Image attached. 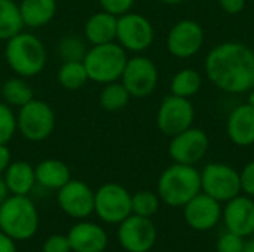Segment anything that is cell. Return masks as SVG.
<instances>
[{
    "label": "cell",
    "instance_id": "4fadbf2b",
    "mask_svg": "<svg viewBox=\"0 0 254 252\" xmlns=\"http://www.w3.org/2000/svg\"><path fill=\"white\" fill-rule=\"evenodd\" d=\"M158 68L147 56H134L127 61L122 83L134 98L149 97L158 85Z\"/></svg>",
    "mask_w": 254,
    "mask_h": 252
},
{
    "label": "cell",
    "instance_id": "e575fe53",
    "mask_svg": "<svg viewBox=\"0 0 254 252\" xmlns=\"http://www.w3.org/2000/svg\"><path fill=\"white\" fill-rule=\"evenodd\" d=\"M241 192L250 198H254V160L249 162L240 172Z\"/></svg>",
    "mask_w": 254,
    "mask_h": 252
},
{
    "label": "cell",
    "instance_id": "52a82bcc",
    "mask_svg": "<svg viewBox=\"0 0 254 252\" xmlns=\"http://www.w3.org/2000/svg\"><path fill=\"white\" fill-rule=\"evenodd\" d=\"M55 126V114L52 108L39 100H31L25 105L19 107L16 117V128L28 141L46 140Z\"/></svg>",
    "mask_w": 254,
    "mask_h": 252
},
{
    "label": "cell",
    "instance_id": "44dd1931",
    "mask_svg": "<svg viewBox=\"0 0 254 252\" xmlns=\"http://www.w3.org/2000/svg\"><path fill=\"white\" fill-rule=\"evenodd\" d=\"M4 183L9 193L27 196L36 184L34 168L22 160L10 162V165L4 171Z\"/></svg>",
    "mask_w": 254,
    "mask_h": 252
},
{
    "label": "cell",
    "instance_id": "8fae6325",
    "mask_svg": "<svg viewBox=\"0 0 254 252\" xmlns=\"http://www.w3.org/2000/svg\"><path fill=\"white\" fill-rule=\"evenodd\" d=\"M156 238V227L147 217L131 214L119 224L118 239L127 252H149L155 247Z\"/></svg>",
    "mask_w": 254,
    "mask_h": 252
},
{
    "label": "cell",
    "instance_id": "836d02e7",
    "mask_svg": "<svg viewBox=\"0 0 254 252\" xmlns=\"http://www.w3.org/2000/svg\"><path fill=\"white\" fill-rule=\"evenodd\" d=\"M135 0H100V4L103 9L115 16H121L132 7Z\"/></svg>",
    "mask_w": 254,
    "mask_h": 252
},
{
    "label": "cell",
    "instance_id": "d4e9b609",
    "mask_svg": "<svg viewBox=\"0 0 254 252\" xmlns=\"http://www.w3.org/2000/svg\"><path fill=\"white\" fill-rule=\"evenodd\" d=\"M202 77L193 68H183L177 71L171 80V94L183 98H190L196 95L201 89Z\"/></svg>",
    "mask_w": 254,
    "mask_h": 252
},
{
    "label": "cell",
    "instance_id": "d6986e66",
    "mask_svg": "<svg viewBox=\"0 0 254 252\" xmlns=\"http://www.w3.org/2000/svg\"><path fill=\"white\" fill-rule=\"evenodd\" d=\"M226 134L238 147H250L254 144V107L240 104L235 107L226 122Z\"/></svg>",
    "mask_w": 254,
    "mask_h": 252
},
{
    "label": "cell",
    "instance_id": "3957f363",
    "mask_svg": "<svg viewBox=\"0 0 254 252\" xmlns=\"http://www.w3.org/2000/svg\"><path fill=\"white\" fill-rule=\"evenodd\" d=\"M39 227V212L27 196L12 195L0 205V230L13 241L31 239Z\"/></svg>",
    "mask_w": 254,
    "mask_h": 252
},
{
    "label": "cell",
    "instance_id": "ac0fdd59",
    "mask_svg": "<svg viewBox=\"0 0 254 252\" xmlns=\"http://www.w3.org/2000/svg\"><path fill=\"white\" fill-rule=\"evenodd\" d=\"M67 239L71 252H103L107 248V233L95 223L74 224L68 230Z\"/></svg>",
    "mask_w": 254,
    "mask_h": 252
},
{
    "label": "cell",
    "instance_id": "7402d4cb",
    "mask_svg": "<svg viewBox=\"0 0 254 252\" xmlns=\"http://www.w3.org/2000/svg\"><path fill=\"white\" fill-rule=\"evenodd\" d=\"M34 172H36V183L51 190H60L65 183L71 180L68 166L57 159L42 160L34 168Z\"/></svg>",
    "mask_w": 254,
    "mask_h": 252
},
{
    "label": "cell",
    "instance_id": "ba28073f",
    "mask_svg": "<svg viewBox=\"0 0 254 252\" xmlns=\"http://www.w3.org/2000/svg\"><path fill=\"white\" fill-rule=\"evenodd\" d=\"M94 212L107 224H121L132 214L129 192L116 183H107L95 192Z\"/></svg>",
    "mask_w": 254,
    "mask_h": 252
},
{
    "label": "cell",
    "instance_id": "f1b7e54d",
    "mask_svg": "<svg viewBox=\"0 0 254 252\" xmlns=\"http://www.w3.org/2000/svg\"><path fill=\"white\" fill-rule=\"evenodd\" d=\"M159 203H161V199L158 193H153L149 190H141L131 196V209H132V214L135 215L150 218L152 215L158 212Z\"/></svg>",
    "mask_w": 254,
    "mask_h": 252
},
{
    "label": "cell",
    "instance_id": "30bf717a",
    "mask_svg": "<svg viewBox=\"0 0 254 252\" xmlns=\"http://www.w3.org/2000/svg\"><path fill=\"white\" fill-rule=\"evenodd\" d=\"M116 39L124 49L131 52H143L153 43L155 30L146 16L127 12L118 16Z\"/></svg>",
    "mask_w": 254,
    "mask_h": 252
},
{
    "label": "cell",
    "instance_id": "4dcf8cb0",
    "mask_svg": "<svg viewBox=\"0 0 254 252\" xmlns=\"http://www.w3.org/2000/svg\"><path fill=\"white\" fill-rule=\"evenodd\" d=\"M61 56L64 58V61H83L85 56V46L83 43L77 39V37H64L58 46Z\"/></svg>",
    "mask_w": 254,
    "mask_h": 252
},
{
    "label": "cell",
    "instance_id": "ffe728a7",
    "mask_svg": "<svg viewBox=\"0 0 254 252\" xmlns=\"http://www.w3.org/2000/svg\"><path fill=\"white\" fill-rule=\"evenodd\" d=\"M116 28H118V16L103 10V12L94 13L86 21L85 37L94 46L110 43L116 39Z\"/></svg>",
    "mask_w": 254,
    "mask_h": 252
},
{
    "label": "cell",
    "instance_id": "ab89813d",
    "mask_svg": "<svg viewBox=\"0 0 254 252\" xmlns=\"http://www.w3.org/2000/svg\"><path fill=\"white\" fill-rule=\"evenodd\" d=\"M243 252H254V239L246 241V245H244V251H243Z\"/></svg>",
    "mask_w": 254,
    "mask_h": 252
},
{
    "label": "cell",
    "instance_id": "cb8c5ba5",
    "mask_svg": "<svg viewBox=\"0 0 254 252\" xmlns=\"http://www.w3.org/2000/svg\"><path fill=\"white\" fill-rule=\"evenodd\" d=\"M24 27L19 6L12 0H0V40H9Z\"/></svg>",
    "mask_w": 254,
    "mask_h": 252
},
{
    "label": "cell",
    "instance_id": "1f68e13d",
    "mask_svg": "<svg viewBox=\"0 0 254 252\" xmlns=\"http://www.w3.org/2000/svg\"><path fill=\"white\" fill-rule=\"evenodd\" d=\"M246 245V238L226 230L216 244L217 252H243Z\"/></svg>",
    "mask_w": 254,
    "mask_h": 252
},
{
    "label": "cell",
    "instance_id": "f35d334b",
    "mask_svg": "<svg viewBox=\"0 0 254 252\" xmlns=\"http://www.w3.org/2000/svg\"><path fill=\"white\" fill-rule=\"evenodd\" d=\"M7 195H9L7 186H6L4 180H1V178H0V205L7 199Z\"/></svg>",
    "mask_w": 254,
    "mask_h": 252
},
{
    "label": "cell",
    "instance_id": "9a60e30c",
    "mask_svg": "<svg viewBox=\"0 0 254 252\" xmlns=\"http://www.w3.org/2000/svg\"><path fill=\"white\" fill-rule=\"evenodd\" d=\"M58 205L68 217L82 220L94 212L95 193L83 181L70 180L58 190Z\"/></svg>",
    "mask_w": 254,
    "mask_h": 252
},
{
    "label": "cell",
    "instance_id": "6da1fadb",
    "mask_svg": "<svg viewBox=\"0 0 254 252\" xmlns=\"http://www.w3.org/2000/svg\"><path fill=\"white\" fill-rule=\"evenodd\" d=\"M210 82L228 94H243L254 88V50L240 42L214 46L204 62Z\"/></svg>",
    "mask_w": 254,
    "mask_h": 252
},
{
    "label": "cell",
    "instance_id": "603a6c76",
    "mask_svg": "<svg viewBox=\"0 0 254 252\" xmlns=\"http://www.w3.org/2000/svg\"><path fill=\"white\" fill-rule=\"evenodd\" d=\"M19 12L24 25L39 28L54 18L57 12V0H22Z\"/></svg>",
    "mask_w": 254,
    "mask_h": 252
},
{
    "label": "cell",
    "instance_id": "b9f144b4",
    "mask_svg": "<svg viewBox=\"0 0 254 252\" xmlns=\"http://www.w3.org/2000/svg\"><path fill=\"white\" fill-rule=\"evenodd\" d=\"M252 92H250V95H249V101H247V104L249 105H252V107H254V88L253 89H250Z\"/></svg>",
    "mask_w": 254,
    "mask_h": 252
},
{
    "label": "cell",
    "instance_id": "d590c367",
    "mask_svg": "<svg viewBox=\"0 0 254 252\" xmlns=\"http://www.w3.org/2000/svg\"><path fill=\"white\" fill-rule=\"evenodd\" d=\"M246 1H247V0H219L220 7H222L226 13H229V15H237V13H240L241 10H244Z\"/></svg>",
    "mask_w": 254,
    "mask_h": 252
},
{
    "label": "cell",
    "instance_id": "60d3db41",
    "mask_svg": "<svg viewBox=\"0 0 254 252\" xmlns=\"http://www.w3.org/2000/svg\"><path fill=\"white\" fill-rule=\"evenodd\" d=\"M162 3H165V4H180V3H183L185 0H161Z\"/></svg>",
    "mask_w": 254,
    "mask_h": 252
},
{
    "label": "cell",
    "instance_id": "7a4b0ae2",
    "mask_svg": "<svg viewBox=\"0 0 254 252\" xmlns=\"http://www.w3.org/2000/svg\"><path fill=\"white\" fill-rule=\"evenodd\" d=\"M198 193H201V172L192 165L173 163L158 180V196L168 206L183 208Z\"/></svg>",
    "mask_w": 254,
    "mask_h": 252
},
{
    "label": "cell",
    "instance_id": "4316f807",
    "mask_svg": "<svg viewBox=\"0 0 254 252\" xmlns=\"http://www.w3.org/2000/svg\"><path fill=\"white\" fill-rule=\"evenodd\" d=\"M129 98L131 95L124 86V83L122 82L119 83L116 80V82L107 83L103 88L101 95H100V104L107 111H119L128 104Z\"/></svg>",
    "mask_w": 254,
    "mask_h": 252
},
{
    "label": "cell",
    "instance_id": "d6a6232c",
    "mask_svg": "<svg viewBox=\"0 0 254 252\" xmlns=\"http://www.w3.org/2000/svg\"><path fill=\"white\" fill-rule=\"evenodd\" d=\"M42 252H71V248H70L67 236L52 235L45 241L42 247Z\"/></svg>",
    "mask_w": 254,
    "mask_h": 252
},
{
    "label": "cell",
    "instance_id": "5b68a950",
    "mask_svg": "<svg viewBox=\"0 0 254 252\" xmlns=\"http://www.w3.org/2000/svg\"><path fill=\"white\" fill-rule=\"evenodd\" d=\"M127 61L128 56L125 49L115 42L95 45L83 56V65L89 80L104 85L122 77Z\"/></svg>",
    "mask_w": 254,
    "mask_h": 252
},
{
    "label": "cell",
    "instance_id": "8d00e7d4",
    "mask_svg": "<svg viewBox=\"0 0 254 252\" xmlns=\"http://www.w3.org/2000/svg\"><path fill=\"white\" fill-rule=\"evenodd\" d=\"M0 252H16L15 241L0 230Z\"/></svg>",
    "mask_w": 254,
    "mask_h": 252
},
{
    "label": "cell",
    "instance_id": "9c48e42d",
    "mask_svg": "<svg viewBox=\"0 0 254 252\" xmlns=\"http://www.w3.org/2000/svg\"><path fill=\"white\" fill-rule=\"evenodd\" d=\"M195 120V108L189 98L170 95L165 97L156 114L159 131L168 137H174L192 126Z\"/></svg>",
    "mask_w": 254,
    "mask_h": 252
},
{
    "label": "cell",
    "instance_id": "7c38bea8",
    "mask_svg": "<svg viewBox=\"0 0 254 252\" xmlns=\"http://www.w3.org/2000/svg\"><path fill=\"white\" fill-rule=\"evenodd\" d=\"M210 149L208 135L199 128H189L174 137H171V143L168 146L170 157L174 163L192 165L195 166L201 162Z\"/></svg>",
    "mask_w": 254,
    "mask_h": 252
},
{
    "label": "cell",
    "instance_id": "83f0119b",
    "mask_svg": "<svg viewBox=\"0 0 254 252\" xmlns=\"http://www.w3.org/2000/svg\"><path fill=\"white\" fill-rule=\"evenodd\" d=\"M1 95L9 105L22 107L33 100L31 88L21 79H9L1 88Z\"/></svg>",
    "mask_w": 254,
    "mask_h": 252
},
{
    "label": "cell",
    "instance_id": "277c9868",
    "mask_svg": "<svg viewBox=\"0 0 254 252\" xmlns=\"http://www.w3.org/2000/svg\"><path fill=\"white\" fill-rule=\"evenodd\" d=\"M6 61L9 67L22 77L39 74L46 64V49L33 34L18 33L6 45Z\"/></svg>",
    "mask_w": 254,
    "mask_h": 252
},
{
    "label": "cell",
    "instance_id": "e0dca14e",
    "mask_svg": "<svg viewBox=\"0 0 254 252\" xmlns=\"http://www.w3.org/2000/svg\"><path fill=\"white\" fill-rule=\"evenodd\" d=\"M226 230L249 238L254 233V201L247 195H238L228 201L222 209Z\"/></svg>",
    "mask_w": 254,
    "mask_h": 252
},
{
    "label": "cell",
    "instance_id": "2e32d148",
    "mask_svg": "<svg viewBox=\"0 0 254 252\" xmlns=\"http://www.w3.org/2000/svg\"><path fill=\"white\" fill-rule=\"evenodd\" d=\"M222 205L205 193H198L183 206L186 224L196 232H208L222 220Z\"/></svg>",
    "mask_w": 254,
    "mask_h": 252
},
{
    "label": "cell",
    "instance_id": "f546056e",
    "mask_svg": "<svg viewBox=\"0 0 254 252\" xmlns=\"http://www.w3.org/2000/svg\"><path fill=\"white\" fill-rule=\"evenodd\" d=\"M16 131V117L7 104L0 102V144H7Z\"/></svg>",
    "mask_w": 254,
    "mask_h": 252
},
{
    "label": "cell",
    "instance_id": "74e56055",
    "mask_svg": "<svg viewBox=\"0 0 254 252\" xmlns=\"http://www.w3.org/2000/svg\"><path fill=\"white\" fill-rule=\"evenodd\" d=\"M10 165V151L6 144H0V174L7 169Z\"/></svg>",
    "mask_w": 254,
    "mask_h": 252
},
{
    "label": "cell",
    "instance_id": "484cf974",
    "mask_svg": "<svg viewBox=\"0 0 254 252\" xmlns=\"http://www.w3.org/2000/svg\"><path fill=\"white\" fill-rule=\"evenodd\" d=\"M89 80L83 61H64L58 71V82L68 91H76L85 86Z\"/></svg>",
    "mask_w": 254,
    "mask_h": 252
},
{
    "label": "cell",
    "instance_id": "8992f818",
    "mask_svg": "<svg viewBox=\"0 0 254 252\" xmlns=\"http://www.w3.org/2000/svg\"><path fill=\"white\" fill-rule=\"evenodd\" d=\"M201 192L220 203H226L241 195L240 172L226 163H208L201 171Z\"/></svg>",
    "mask_w": 254,
    "mask_h": 252
},
{
    "label": "cell",
    "instance_id": "5bb4252c",
    "mask_svg": "<svg viewBox=\"0 0 254 252\" xmlns=\"http://www.w3.org/2000/svg\"><path fill=\"white\" fill-rule=\"evenodd\" d=\"M204 45V30L193 19L176 22L167 36V49L176 58H192Z\"/></svg>",
    "mask_w": 254,
    "mask_h": 252
}]
</instances>
